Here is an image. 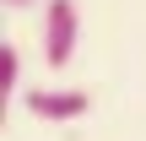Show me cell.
I'll use <instances>...</instances> for the list:
<instances>
[{
	"mask_svg": "<svg viewBox=\"0 0 146 141\" xmlns=\"http://www.w3.org/2000/svg\"><path fill=\"white\" fill-rule=\"evenodd\" d=\"M76 38H81L76 0H43V65H70Z\"/></svg>",
	"mask_w": 146,
	"mask_h": 141,
	"instance_id": "obj_1",
	"label": "cell"
},
{
	"mask_svg": "<svg viewBox=\"0 0 146 141\" xmlns=\"http://www.w3.org/2000/svg\"><path fill=\"white\" fill-rule=\"evenodd\" d=\"M22 103H27V114H38V120H49V125L81 120V114L92 109V98H87L81 87H27Z\"/></svg>",
	"mask_w": 146,
	"mask_h": 141,
	"instance_id": "obj_2",
	"label": "cell"
},
{
	"mask_svg": "<svg viewBox=\"0 0 146 141\" xmlns=\"http://www.w3.org/2000/svg\"><path fill=\"white\" fill-rule=\"evenodd\" d=\"M0 65H5V87H11V98H22V54L5 43L0 49Z\"/></svg>",
	"mask_w": 146,
	"mask_h": 141,
	"instance_id": "obj_3",
	"label": "cell"
},
{
	"mask_svg": "<svg viewBox=\"0 0 146 141\" xmlns=\"http://www.w3.org/2000/svg\"><path fill=\"white\" fill-rule=\"evenodd\" d=\"M5 11H27V5H38V0H0Z\"/></svg>",
	"mask_w": 146,
	"mask_h": 141,
	"instance_id": "obj_4",
	"label": "cell"
}]
</instances>
